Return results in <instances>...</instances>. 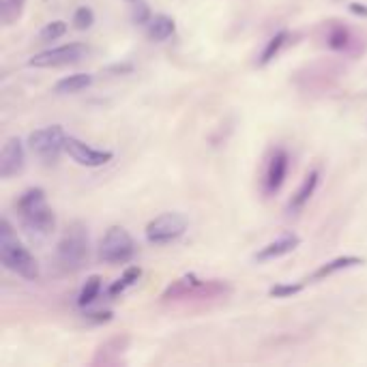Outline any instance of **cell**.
I'll list each match as a JSON object with an SVG mask.
<instances>
[{
    "mask_svg": "<svg viewBox=\"0 0 367 367\" xmlns=\"http://www.w3.org/2000/svg\"><path fill=\"white\" fill-rule=\"evenodd\" d=\"M16 210L20 215L22 228L33 239H45V237H50L54 232V228H56V217H54V210L47 206L45 191L41 187L26 189L18 198Z\"/></svg>",
    "mask_w": 367,
    "mask_h": 367,
    "instance_id": "6da1fadb",
    "label": "cell"
},
{
    "mask_svg": "<svg viewBox=\"0 0 367 367\" xmlns=\"http://www.w3.org/2000/svg\"><path fill=\"white\" fill-rule=\"evenodd\" d=\"M0 262H3V266L7 271L16 273L28 281H37L41 275L39 262L28 252V247H24L20 243L13 226L9 224V219H3V222H0Z\"/></svg>",
    "mask_w": 367,
    "mask_h": 367,
    "instance_id": "7a4b0ae2",
    "label": "cell"
},
{
    "mask_svg": "<svg viewBox=\"0 0 367 367\" xmlns=\"http://www.w3.org/2000/svg\"><path fill=\"white\" fill-rule=\"evenodd\" d=\"M91 258V237L89 228L80 222H73L62 232L56 245V262L67 273H78L89 264Z\"/></svg>",
    "mask_w": 367,
    "mask_h": 367,
    "instance_id": "3957f363",
    "label": "cell"
},
{
    "mask_svg": "<svg viewBox=\"0 0 367 367\" xmlns=\"http://www.w3.org/2000/svg\"><path fill=\"white\" fill-rule=\"evenodd\" d=\"M230 292V288L224 281L217 279H200L193 273L179 277L176 281H172L166 292L162 295V301H183V299H219L226 297Z\"/></svg>",
    "mask_w": 367,
    "mask_h": 367,
    "instance_id": "277c9868",
    "label": "cell"
},
{
    "mask_svg": "<svg viewBox=\"0 0 367 367\" xmlns=\"http://www.w3.org/2000/svg\"><path fill=\"white\" fill-rule=\"evenodd\" d=\"M67 133L60 125H50V127H41L37 131H33L28 135V146L33 155H37L43 164H54L58 162L60 153L64 151L67 144Z\"/></svg>",
    "mask_w": 367,
    "mask_h": 367,
    "instance_id": "5b68a950",
    "label": "cell"
},
{
    "mask_svg": "<svg viewBox=\"0 0 367 367\" xmlns=\"http://www.w3.org/2000/svg\"><path fill=\"white\" fill-rule=\"evenodd\" d=\"M135 256L133 237L123 226H112L99 243V260L106 264H127Z\"/></svg>",
    "mask_w": 367,
    "mask_h": 367,
    "instance_id": "8992f818",
    "label": "cell"
},
{
    "mask_svg": "<svg viewBox=\"0 0 367 367\" xmlns=\"http://www.w3.org/2000/svg\"><path fill=\"white\" fill-rule=\"evenodd\" d=\"M187 230V219L181 213H164L146 226V241L151 245H168L179 241Z\"/></svg>",
    "mask_w": 367,
    "mask_h": 367,
    "instance_id": "52a82bcc",
    "label": "cell"
},
{
    "mask_svg": "<svg viewBox=\"0 0 367 367\" xmlns=\"http://www.w3.org/2000/svg\"><path fill=\"white\" fill-rule=\"evenodd\" d=\"M89 56V47L84 43H67L58 45L45 52L35 54L28 64L35 69H56V67H67V64H76Z\"/></svg>",
    "mask_w": 367,
    "mask_h": 367,
    "instance_id": "ba28073f",
    "label": "cell"
},
{
    "mask_svg": "<svg viewBox=\"0 0 367 367\" xmlns=\"http://www.w3.org/2000/svg\"><path fill=\"white\" fill-rule=\"evenodd\" d=\"M64 153L80 166H86V168H101L106 166L108 162H112L114 153L112 151H97L93 146L84 144L82 140L78 137H67V144H64Z\"/></svg>",
    "mask_w": 367,
    "mask_h": 367,
    "instance_id": "9c48e42d",
    "label": "cell"
},
{
    "mask_svg": "<svg viewBox=\"0 0 367 367\" xmlns=\"http://www.w3.org/2000/svg\"><path fill=\"white\" fill-rule=\"evenodd\" d=\"M26 166V151L20 137H9L0 151V179L18 176Z\"/></svg>",
    "mask_w": 367,
    "mask_h": 367,
    "instance_id": "30bf717a",
    "label": "cell"
},
{
    "mask_svg": "<svg viewBox=\"0 0 367 367\" xmlns=\"http://www.w3.org/2000/svg\"><path fill=\"white\" fill-rule=\"evenodd\" d=\"M288 166H290L288 153L283 149H275L271 159H269L266 174H264V191L269 196H273L281 189V185L286 181V174H288Z\"/></svg>",
    "mask_w": 367,
    "mask_h": 367,
    "instance_id": "8fae6325",
    "label": "cell"
},
{
    "mask_svg": "<svg viewBox=\"0 0 367 367\" xmlns=\"http://www.w3.org/2000/svg\"><path fill=\"white\" fill-rule=\"evenodd\" d=\"M129 335H116L106 339L103 344H99L95 356H93V365H116L120 363L123 354L129 348Z\"/></svg>",
    "mask_w": 367,
    "mask_h": 367,
    "instance_id": "7c38bea8",
    "label": "cell"
},
{
    "mask_svg": "<svg viewBox=\"0 0 367 367\" xmlns=\"http://www.w3.org/2000/svg\"><path fill=\"white\" fill-rule=\"evenodd\" d=\"M299 243H301V239H299L297 235H283L281 239H277V241L264 245V247L256 254V260H258V262L277 260V258H281V256H286V254H290V252H295V249L299 247Z\"/></svg>",
    "mask_w": 367,
    "mask_h": 367,
    "instance_id": "4fadbf2b",
    "label": "cell"
},
{
    "mask_svg": "<svg viewBox=\"0 0 367 367\" xmlns=\"http://www.w3.org/2000/svg\"><path fill=\"white\" fill-rule=\"evenodd\" d=\"M358 264H363V258H358V256H339V258L322 264L320 269H316L310 275L307 281H320V279H327V277H331V275H335L344 269H352V266H358Z\"/></svg>",
    "mask_w": 367,
    "mask_h": 367,
    "instance_id": "5bb4252c",
    "label": "cell"
},
{
    "mask_svg": "<svg viewBox=\"0 0 367 367\" xmlns=\"http://www.w3.org/2000/svg\"><path fill=\"white\" fill-rule=\"evenodd\" d=\"M318 181H320V172H318V170H312V172L305 176V181L301 183V187L297 189V193L292 196V200H290V204H288L290 213H299V210L310 202V198L314 196V191H316V187H318Z\"/></svg>",
    "mask_w": 367,
    "mask_h": 367,
    "instance_id": "9a60e30c",
    "label": "cell"
},
{
    "mask_svg": "<svg viewBox=\"0 0 367 367\" xmlns=\"http://www.w3.org/2000/svg\"><path fill=\"white\" fill-rule=\"evenodd\" d=\"M91 84H93L91 73H73V76H67L54 84V93L56 95H76V93L86 91Z\"/></svg>",
    "mask_w": 367,
    "mask_h": 367,
    "instance_id": "2e32d148",
    "label": "cell"
},
{
    "mask_svg": "<svg viewBox=\"0 0 367 367\" xmlns=\"http://www.w3.org/2000/svg\"><path fill=\"white\" fill-rule=\"evenodd\" d=\"M174 20L168 16H155L149 24H146V35L151 41H166L174 35Z\"/></svg>",
    "mask_w": 367,
    "mask_h": 367,
    "instance_id": "e0dca14e",
    "label": "cell"
},
{
    "mask_svg": "<svg viewBox=\"0 0 367 367\" xmlns=\"http://www.w3.org/2000/svg\"><path fill=\"white\" fill-rule=\"evenodd\" d=\"M24 7H26V0H0V20L7 26L16 24L22 18Z\"/></svg>",
    "mask_w": 367,
    "mask_h": 367,
    "instance_id": "ac0fdd59",
    "label": "cell"
},
{
    "mask_svg": "<svg viewBox=\"0 0 367 367\" xmlns=\"http://www.w3.org/2000/svg\"><path fill=\"white\" fill-rule=\"evenodd\" d=\"M140 277H142V269H140V266H129V269L123 273V277H118V279L108 288V295H110V297L123 295V292H125L127 288H131Z\"/></svg>",
    "mask_w": 367,
    "mask_h": 367,
    "instance_id": "d6986e66",
    "label": "cell"
},
{
    "mask_svg": "<svg viewBox=\"0 0 367 367\" xmlns=\"http://www.w3.org/2000/svg\"><path fill=\"white\" fill-rule=\"evenodd\" d=\"M99 292H101V277H99V275H91V277L86 279V283L82 286V290H80L78 305H80V307H89V305L99 297Z\"/></svg>",
    "mask_w": 367,
    "mask_h": 367,
    "instance_id": "ffe728a7",
    "label": "cell"
},
{
    "mask_svg": "<svg viewBox=\"0 0 367 367\" xmlns=\"http://www.w3.org/2000/svg\"><path fill=\"white\" fill-rule=\"evenodd\" d=\"M286 39H288V33L286 30H281V33H277L275 37H271L269 39V43H266V47L262 50V54H260V60H258V64L260 67H264V64H269L279 52H281V47H283V43H286Z\"/></svg>",
    "mask_w": 367,
    "mask_h": 367,
    "instance_id": "44dd1931",
    "label": "cell"
},
{
    "mask_svg": "<svg viewBox=\"0 0 367 367\" xmlns=\"http://www.w3.org/2000/svg\"><path fill=\"white\" fill-rule=\"evenodd\" d=\"M67 33V22H62V20H56V22H50V24H45L43 28H41V33H39V39L43 41V43H50V41H56V39H60L62 35Z\"/></svg>",
    "mask_w": 367,
    "mask_h": 367,
    "instance_id": "7402d4cb",
    "label": "cell"
},
{
    "mask_svg": "<svg viewBox=\"0 0 367 367\" xmlns=\"http://www.w3.org/2000/svg\"><path fill=\"white\" fill-rule=\"evenodd\" d=\"M327 43H329L331 50H344V47H348V43H350V33H348V28H344V26H333L331 33H329Z\"/></svg>",
    "mask_w": 367,
    "mask_h": 367,
    "instance_id": "603a6c76",
    "label": "cell"
},
{
    "mask_svg": "<svg viewBox=\"0 0 367 367\" xmlns=\"http://www.w3.org/2000/svg\"><path fill=\"white\" fill-rule=\"evenodd\" d=\"M95 24V13L91 7H78L76 13H73V26L78 30H89Z\"/></svg>",
    "mask_w": 367,
    "mask_h": 367,
    "instance_id": "cb8c5ba5",
    "label": "cell"
},
{
    "mask_svg": "<svg viewBox=\"0 0 367 367\" xmlns=\"http://www.w3.org/2000/svg\"><path fill=\"white\" fill-rule=\"evenodd\" d=\"M305 283H277L269 290V295L275 299H288V297H295L303 290Z\"/></svg>",
    "mask_w": 367,
    "mask_h": 367,
    "instance_id": "d4e9b609",
    "label": "cell"
},
{
    "mask_svg": "<svg viewBox=\"0 0 367 367\" xmlns=\"http://www.w3.org/2000/svg\"><path fill=\"white\" fill-rule=\"evenodd\" d=\"M131 18H133L135 24H144V26L153 20V18H151V9H149V5L144 3V0H135V7H133Z\"/></svg>",
    "mask_w": 367,
    "mask_h": 367,
    "instance_id": "484cf974",
    "label": "cell"
},
{
    "mask_svg": "<svg viewBox=\"0 0 367 367\" xmlns=\"http://www.w3.org/2000/svg\"><path fill=\"white\" fill-rule=\"evenodd\" d=\"M86 320H91V322H97V324H103V322H110V320H112V312H97V314H86Z\"/></svg>",
    "mask_w": 367,
    "mask_h": 367,
    "instance_id": "4316f807",
    "label": "cell"
},
{
    "mask_svg": "<svg viewBox=\"0 0 367 367\" xmlns=\"http://www.w3.org/2000/svg\"><path fill=\"white\" fill-rule=\"evenodd\" d=\"M350 11H352L354 16H363V18H367V7H365V5L352 3V5H350Z\"/></svg>",
    "mask_w": 367,
    "mask_h": 367,
    "instance_id": "83f0119b",
    "label": "cell"
},
{
    "mask_svg": "<svg viewBox=\"0 0 367 367\" xmlns=\"http://www.w3.org/2000/svg\"><path fill=\"white\" fill-rule=\"evenodd\" d=\"M129 3H135V0H129Z\"/></svg>",
    "mask_w": 367,
    "mask_h": 367,
    "instance_id": "f1b7e54d",
    "label": "cell"
}]
</instances>
